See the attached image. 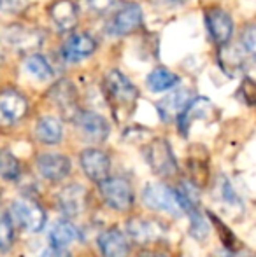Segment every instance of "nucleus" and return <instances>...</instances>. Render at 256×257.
Wrapping results in <instances>:
<instances>
[{
	"mask_svg": "<svg viewBox=\"0 0 256 257\" xmlns=\"http://www.w3.org/2000/svg\"><path fill=\"white\" fill-rule=\"evenodd\" d=\"M106 93L111 105L114 107V112H118V114L121 110H132L137 102V96H139V91L133 86V82L125 74H121L120 70H111L107 74Z\"/></svg>",
	"mask_w": 256,
	"mask_h": 257,
	"instance_id": "obj_1",
	"label": "nucleus"
},
{
	"mask_svg": "<svg viewBox=\"0 0 256 257\" xmlns=\"http://www.w3.org/2000/svg\"><path fill=\"white\" fill-rule=\"evenodd\" d=\"M142 201L146 206H149L151 210L156 212H167L170 215H183V206L179 201L178 191L167 187L165 184H147L146 189L142 191Z\"/></svg>",
	"mask_w": 256,
	"mask_h": 257,
	"instance_id": "obj_2",
	"label": "nucleus"
},
{
	"mask_svg": "<svg viewBox=\"0 0 256 257\" xmlns=\"http://www.w3.org/2000/svg\"><path fill=\"white\" fill-rule=\"evenodd\" d=\"M9 217L28 233H39L46 226V212L37 201L28 200V198H20L13 201Z\"/></svg>",
	"mask_w": 256,
	"mask_h": 257,
	"instance_id": "obj_3",
	"label": "nucleus"
},
{
	"mask_svg": "<svg viewBox=\"0 0 256 257\" xmlns=\"http://www.w3.org/2000/svg\"><path fill=\"white\" fill-rule=\"evenodd\" d=\"M99 189L104 201L118 212H127L133 205V189L132 184L121 177H107L99 182Z\"/></svg>",
	"mask_w": 256,
	"mask_h": 257,
	"instance_id": "obj_4",
	"label": "nucleus"
},
{
	"mask_svg": "<svg viewBox=\"0 0 256 257\" xmlns=\"http://www.w3.org/2000/svg\"><path fill=\"white\" fill-rule=\"evenodd\" d=\"M146 161L149 163L151 170L156 175L170 177L178 172V161H176L174 151L170 144L163 139H154L146 147Z\"/></svg>",
	"mask_w": 256,
	"mask_h": 257,
	"instance_id": "obj_5",
	"label": "nucleus"
},
{
	"mask_svg": "<svg viewBox=\"0 0 256 257\" xmlns=\"http://www.w3.org/2000/svg\"><path fill=\"white\" fill-rule=\"evenodd\" d=\"M6 42L13 49L20 53H34L42 44V34L35 28H28L23 25H13L4 34Z\"/></svg>",
	"mask_w": 256,
	"mask_h": 257,
	"instance_id": "obj_6",
	"label": "nucleus"
},
{
	"mask_svg": "<svg viewBox=\"0 0 256 257\" xmlns=\"http://www.w3.org/2000/svg\"><path fill=\"white\" fill-rule=\"evenodd\" d=\"M56 203L65 217H79L86 210L88 193L79 184H68L58 193Z\"/></svg>",
	"mask_w": 256,
	"mask_h": 257,
	"instance_id": "obj_7",
	"label": "nucleus"
},
{
	"mask_svg": "<svg viewBox=\"0 0 256 257\" xmlns=\"http://www.w3.org/2000/svg\"><path fill=\"white\" fill-rule=\"evenodd\" d=\"M28 110V103L21 93L6 89L0 93V124L11 126L21 121Z\"/></svg>",
	"mask_w": 256,
	"mask_h": 257,
	"instance_id": "obj_8",
	"label": "nucleus"
},
{
	"mask_svg": "<svg viewBox=\"0 0 256 257\" xmlns=\"http://www.w3.org/2000/svg\"><path fill=\"white\" fill-rule=\"evenodd\" d=\"M205 23H207L209 34L212 41L218 46H226L233 34V20L226 11L219 7H212L205 13Z\"/></svg>",
	"mask_w": 256,
	"mask_h": 257,
	"instance_id": "obj_9",
	"label": "nucleus"
},
{
	"mask_svg": "<svg viewBox=\"0 0 256 257\" xmlns=\"http://www.w3.org/2000/svg\"><path fill=\"white\" fill-rule=\"evenodd\" d=\"M81 168L84 175L93 182H102L109 177L111 159L104 151L100 149H84L79 156Z\"/></svg>",
	"mask_w": 256,
	"mask_h": 257,
	"instance_id": "obj_10",
	"label": "nucleus"
},
{
	"mask_svg": "<svg viewBox=\"0 0 256 257\" xmlns=\"http://www.w3.org/2000/svg\"><path fill=\"white\" fill-rule=\"evenodd\" d=\"M49 98L60 108L63 117L74 121V117L79 114L77 91H75V86L68 79H62V81H58L53 86L51 91H49Z\"/></svg>",
	"mask_w": 256,
	"mask_h": 257,
	"instance_id": "obj_11",
	"label": "nucleus"
},
{
	"mask_svg": "<svg viewBox=\"0 0 256 257\" xmlns=\"http://www.w3.org/2000/svg\"><path fill=\"white\" fill-rule=\"evenodd\" d=\"M74 122L79 126L82 137L92 142H104L109 137V122L97 112L79 110V114L74 117Z\"/></svg>",
	"mask_w": 256,
	"mask_h": 257,
	"instance_id": "obj_12",
	"label": "nucleus"
},
{
	"mask_svg": "<svg viewBox=\"0 0 256 257\" xmlns=\"http://www.w3.org/2000/svg\"><path fill=\"white\" fill-rule=\"evenodd\" d=\"M97 49V41L90 34L79 32L74 34L63 42L62 46V56L68 63H77V61L86 60L88 56H92Z\"/></svg>",
	"mask_w": 256,
	"mask_h": 257,
	"instance_id": "obj_13",
	"label": "nucleus"
},
{
	"mask_svg": "<svg viewBox=\"0 0 256 257\" xmlns=\"http://www.w3.org/2000/svg\"><path fill=\"white\" fill-rule=\"evenodd\" d=\"M142 27V9L139 4L123 6L111 21V32L114 35H130Z\"/></svg>",
	"mask_w": 256,
	"mask_h": 257,
	"instance_id": "obj_14",
	"label": "nucleus"
},
{
	"mask_svg": "<svg viewBox=\"0 0 256 257\" xmlns=\"http://www.w3.org/2000/svg\"><path fill=\"white\" fill-rule=\"evenodd\" d=\"M37 168L44 179L51 180V182H60L70 173V161L63 154L48 153L39 156Z\"/></svg>",
	"mask_w": 256,
	"mask_h": 257,
	"instance_id": "obj_15",
	"label": "nucleus"
},
{
	"mask_svg": "<svg viewBox=\"0 0 256 257\" xmlns=\"http://www.w3.org/2000/svg\"><path fill=\"white\" fill-rule=\"evenodd\" d=\"M99 250L102 257H128L130 243L120 229L109 227L99 234Z\"/></svg>",
	"mask_w": 256,
	"mask_h": 257,
	"instance_id": "obj_16",
	"label": "nucleus"
},
{
	"mask_svg": "<svg viewBox=\"0 0 256 257\" xmlns=\"http://www.w3.org/2000/svg\"><path fill=\"white\" fill-rule=\"evenodd\" d=\"M192 100H193L192 91L186 88H181V89L172 91L170 95H167L163 100H160V102L156 103V108L163 121H170L172 117H179L181 112L185 110L186 105L192 102Z\"/></svg>",
	"mask_w": 256,
	"mask_h": 257,
	"instance_id": "obj_17",
	"label": "nucleus"
},
{
	"mask_svg": "<svg viewBox=\"0 0 256 257\" xmlns=\"http://www.w3.org/2000/svg\"><path fill=\"white\" fill-rule=\"evenodd\" d=\"M49 16L60 32H70L77 25V6L74 0H55L49 6Z\"/></svg>",
	"mask_w": 256,
	"mask_h": 257,
	"instance_id": "obj_18",
	"label": "nucleus"
},
{
	"mask_svg": "<svg viewBox=\"0 0 256 257\" xmlns=\"http://www.w3.org/2000/svg\"><path fill=\"white\" fill-rule=\"evenodd\" d=\"M127 233L137 243H151L160 236L161 229L156 222L142 217H133L127 222Z\"/></svg>",
	"mask_w": 256,
	"mask_h": 257,
	"instance_id": "obj_19",
	"label": "nucleus"
},
{
	"mask_svg": "<svg viewBox=\"0 0 256 257\" xmlns=\"http://www.w3.org/2000/svg\"><path fill=\"white\" fill-rule=\"evenodd\" d=\"M35 133H37V139L42 144L56 146L63 139V124L60 119L53 117V115H44V117L39 119Z\"/></svg>",
	"mask_w": 256,
	"mask_h": 257,
	"instance_id": "obj_20",
	"label": "nucleus"
},
{
	"mask_svg": "<svg viewBox=\"0 0 256 257\" xmlns=\"http://www.w3.org/2000/svg\"><path fill=\"white\" fill-rule=\"evenodd\" d=\"M49 240H51V247L65 248L67 245L79 240V229L67 219L56 220L49 231Z\"/></svg>",
	"mask_w": 256,
	"mask_h": 257,
	"instance_id": "obj_21",
	"label": "nucleus"
},
{
	"mask_svg": "<svg viewBox=\"0 0 256 257\" xmlns=\"http://www.w3.org/2000/svg\"><path fill=\"white\" fill-rule=\"evenodd\" d=\"M212 110V103L207 98H195L192 100L186 108L181 112L179 115V122H181V130L183 132H188V128L198 119H205L209 115V112Z\"/></svg>",
	"mask_w": 256,
	"mask_h": 257,
	"instance_id": "obj_22",
	"label": "nucleus"
},
{
	"mask_svg": "<svg viewBox=\"0 0 256 257\" xmlns=\"http://www.w3.org/2000/svg\"><path fill=\"white\" fill-rule=\"evenodd\" d=\"M178 82H179L178 75L165 67H156L154 70H151V74L147 75V79H146L147 88L153 93L168 91V89H172L174 86H178Z\"/></svg>",
	"mask_w": 256,
	"mask_h": 257,
	"instance_id": "obj_23",
	"label": "nucleus"
},
{
	"mask_svg": "<svg viewBox=\"0 0 256 257\" xmlns=\"http://www.w3.org/2000/svg\"><path fill=\"white\" fill-rule=\"evenodd\" d=\"M25 68L30 75H34L39 81H49L53 77V68L44 56L41 54H28L25 60Z\"/></svg>",
	"mask_w": 256,
	"mask_h": 257,
	"instance_id": "obj_24",
	"label": "nucleus"
},
{
	"mask_svg": "<svg viewBox=\"0 0 256 257\" xmlns=\"http://www.w3.org/2000/svg\"><path fill=\"white\" fill-rule=\"evenodd\" d=\"M21 173L18 158L9 149H0V177L6 180H16Z\"/></svg>",
	"mask_w": 256,
	"mask_h": 257,
	"instance_id": "obj_25",
	"label": "nucleus"
},
{
	"mask_svg": "<svg viewBox=\"0 0 256 257\" xmlns=\"http://www.w3.org/2000/svg\"><path fill=\"white\" fill-rule=\"evenodd\" d=\"M14 241V224L9 213L0 212V250L11 248Z\"/></svg>",
	"mask_w": 256,
	"mask_h": 257,
	"instance_id": "obj_26",
	"label": "nucleus"
},
{
	"mask_svg": "<svg viewBox=\"0 0 256 257\" xmlns=\"http://www.w3.org/2000/svg\"><path fill=\"white\" fill-rule=\"evenodd\" d=\"M188 215H190V226H192V234L197 240H205V236L209 234L207 220L204 219V215L197 208L190 210Z\"/></svg>",
	"mask_w": 256,
	"mask_h": 257,
	"instance_id": "obj_27",
	"label": "nucleus"
},
{
	"mask_svg": "<svg viewBox=\"0 0 256 257\" xmlns=\"http://www.w3.org/2000/svg\"><path fill=\"white\" fill-rule=\"evenodd\" d=\"M219 63L223 68L230 72L240 70V67L244 65V56L240 53H237L235 49H221L219 54Z\"/></svg>",
	"mask_w": 256,
	"mask_h": 257,
	"instance_id": "obj_28",
	"label": "nucleus"
},
{
	"mask_svg": "<svg viewBox=\"0 0 256 257\" xmlns=\"http://www.w3.org/2000/svg\"><path fill=\"white\" fill-rule=\"evenodd\" d=\"M28 7V0H0V11L7 14L21 13Z\"/></svg>",
	"mask_w": 256,
	"mask_h": 257,
	"instance_id": "obj_29",
	"label": "nucleus"
},
{
	"mask_svg": "<svg viewBox=\"0 0 256 257\" xmlns=\"http://www.w3.org/2000/svg\"><path fill=\"white\" fill-rule=\"evenodd\" d=\"M242 48L249 56L254 54V41H256V32H254V27L253 25H247L246 30L242 32Z\"/></svg>",
	"mask_w": 256,
	"mask_h": 257,
	"instance_id": "obj_30",
	"label": "nucleus"
},
{
	"mask_svg": "<svg viewBox=\"0 0 256 257\" xmlns=\"http://www.w3.org/2000/svg\"><path fill=\"white\" fill-rule=\"evenodd\" d=\"M113 2L114 0H86V6L95 13H106L113 6Z\"/></svg>",
	"mask_w": 256,
	"mask_h": 257,
	"instance_id": "obj_31",
	"label": "nucleus"
},
{
	"mask_svg": "<svg viewBox=\"0 0 256 257\" xmlns=\"http://www.w3.org/2000/svg\"><path fill=\"white\" fill-rule=\"evenodd\" d=\"M154 7H161V9H172V7H179L186 4L188 0H149Z\"/></svg>",
	"mask_w": 256,
	"mask_h": 257,
	"instance_id": "obj_32",
	"label": "nucleus"
},
{
	"mask_svg": "<svg viewBox=\"0 0 256 257\" xmlns=\"http://www.w3.org/2000/svg\"><path fill=\"white\" fill-rule=\"evenodd\" d=\"M41 257H70L67 248H58V247H48L41 254Z\"/></svg>",
	"mask_w": 256,
	"mask_h": 257,
	"instance_id": "obj_33",
	"label": "nucleus"
},
{
	"mask_svg": "<svg viewBox=\"0 0 256 257\" xmlns=\"http://www.w3.org/2000/svg\"><path fill=\"white\" fill-rule=\"evenodd\" d=\"M137 257H167V255L161 254V252H154V250H142Z\"/></svg>",
	"mask_w": 256,
	"mask_h": 257,
	"instance_id": "obj_34",
	"label": "nucleus"
}]
</instances>
